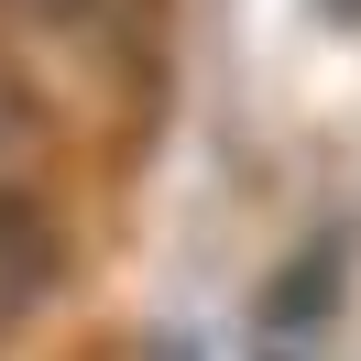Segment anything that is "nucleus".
<instances>
[{"mask_svg": "<svg viewBox=\"0 0 361 361\" xmlns=\"http://www.w3.org/2000/svg\"><path fill=\"white\" fill-rule=\"evenodd\" d=\"M11 142H23V110H11V88H0V154H11Z\"/></svg>", "mask_w": 361, "mask_h": 361, "instance_id": "2", "label": "nucleus"}, {"mask_svg": "<svg viewBox=\"0 0 361 361\" xmlns=\"http://www.w3.org/2000/svg\"><path fill=\"white\" fill-rule=\"evenodd\" d=\"M55 274H66L55 208L33 197V186H0V329H23V317L55 295Z\"/></svg>", "mask_w": 361, "mask_h": 361, "instance_id": "1", "label": "nucleus"}]
</instances>
